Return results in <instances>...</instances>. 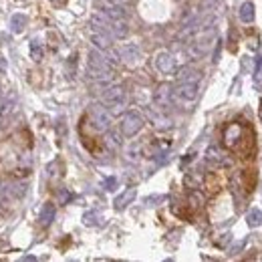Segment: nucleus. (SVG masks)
<instances>
[{"label":"nucleus","mask_w":262,"mask_h":262,"mask_svg":"<svg viewBox=\"0 0 262 262\" xmlns=\"http://www.w3.org/2000/svg\"><path fill=\"white\" fill-rule=\"evenodd\" d=\"M87 75L95 81H107L113 77V65L107 57H103L101 52L91 50L89 52V63H87Z\"/></svg>","instance_id":"obj_1"},{"label":"nucleus","mask_w":262,"mask_h":262,"mask_svg":"<svg viewBox=\"0 0 262 262\" xmlns=\"http://www.w3.org/2000/svg\"><path fill=\"white\" fill-rule=\"evenodd\" d=\"M101 101H103L105 107L111 109V113H119V111L125 107V105H127V95H125L123 87L111 85V87H107V89L103 91Z\"/></svg>","instance_id":"obj_2"},{"label":"nucleus","mask_w":262,"mask_h":262,"mask_svg":"<svg viewBox=\"0 0 262 262\" xmlns=\"http://www.w3.org/2000/svg\"><path fill=\"white\" fill-rule=\"evenodd\" d=\"M172 93H174V103L184 105V107H186V105L196 103V99L200 95V87H198L196 81H184L176 89H172Z\"/></svg>","instance_id":"obj_3"},{"label":"nucleus","mask_w":262,"mask_h":262,"mask_svg":"<svg viewBox=\"0 0 262 262\" xmlns=\"http://www.w3.org/2000/svg\"><path fill=\"white\" fill-rule=\"evenodd\" d=\"M143 125H145V121H143L141 113H137V111H127V113L123 115L121 123H119V129H121V133H123L125 137H133V135H137V133L143 129Z\"/></svg>","instance_id":"obj_4"},{"label":"nucleus","mask_w":262,"mask_h":262,"mask_svg":"<svg viewBox=\"0 0 262 262\" xmlns=\"http://www.w3.org/2000/svg\"><path fill=\"white\" fill-rule=\"evenodd\" d=\"M214 42V30H202V34L196 36V40L190 44V55L192 57H204L206 52L210 50V46H212Z\"/></svg>","instance_id":"obj_5"},{"label":"nucleus","mask_w":262,"mask_h":262,"mask_svg":"<svg viewBox=\"0 0 262 262\" xmlns=\"http://www.w3.org/2000/svg\"><path fill=\"white\" fill-rule=\"evenodd\" d=\"M89 117L93 121V125L101 131H107L109 125H111V115L107 113V109L101 107V105H91V109H89Z\"/></svg>","instance_id":"obj_6"},{"label":"nucleus","mask_w":262,"mask_h":262,"mask_svg":"<svg viewBox=\"0 0 262 262\" xmlns=\"http://www.w3.org/2000/svg\"><path fill=\"white\" fill-rule=\"evenodd\" d=\"M115 52H117V57H119L123 63H129V65H135V63H139V59H141V48H139L137 44H133V42L121 44Z\"/></svg>","instance_id":"obj_7"},{"label":"nucleus","mask_w":262,"mask_h":262,"mask_svg":"<svg viewBox=\"0 0 262 262\" xmlns=\"http://www.w3.org/2000/svg\"><path fill=\"white\" fill-rule=\"evenodd\" d=\"M155 69L164 73V75H174L176 73V59L170 55V52H157V57H155Z\"/></svg>","instance_id":"obj_8"},{"label":"nucleus","mask_w":262,"mask_h":262,"mask_svg":"<svg viewBox=\"0 0 262 262\" xmlns=\"http://www.w3.org/2000/svg\"><path fill=\"white\" fill-rule=\"evenodd\" d=\"M153 101H155V105H157L160 109H168V107H172V105H174V93H172V87H170V85H162L160 89L155 91Z\"/></svg>","instance_id":"obj_9"},{"label":"nucleus","mask_w":262,"mask_h":262,"mask_svg":"<svg viewBox=\"0 0 262 262\" xmlns=\"http://www.w3.org/2000/svg\"><path fill=\"white\" fill-rule=\"evenodd\" d=\"M55 214H57L55 206H52V204H44V206L40 208V224H42V226H48L52 220H55Z\"/></svg>","instance_id":"obj_10"},{"label":"nucleus","mask_w":262,"mask_h":262,"mask_svg":"<svg viewBox=\"0 0 262 262\" xmlns=\"http://www.w3.org/2000/svg\"><path fill=\"white\" fill-rule=\"evenodd\" d=\"M111 38H113V36L105 34V32H93V42H95V46H97V48H103V50L111 48Z\"/></svg>","instance_id":"obj_11"},{"label":"nucleus","mask_w":262,"mask_h":262,"mask_svg":"<svg viewBox=\"0 0 262 262\" xmlns=\"http://www.w3.org/2000/svg\"><path fill=\"white\" fill-rule=\"evenodd\" d=\"M178 81L180 83H184V81H200V71H196V69H192V67H184V69H180V73H178Z\"/></svg>","instance_id":"obj_12"},{"label":"nucleus","mask_w":262,"mask_h":262,"mask_svg":"<svg viewBox=\"0 0 262 262\" xmlns=\"http://www.w3.org/2000/svg\"><path fill=\"white\" fill-rule=\"evenodd\" d=\"M238 16H240V20L246 22V24L252 22V20H254V4H252V2H244V4L240 6Z\"/></svg>","instance_id":"obj_13"},{"label":"nucleus","mask_w":262,"mask_h":262,"mask_svg":"<svg viewBox=\"0 0 262 262\" xmlns=\"http://www.w3.org/2000/svg\"><path fill=\"white\" fill-rule=\"evenodd\" d=\"M206 160L210 164H224V153L218 149V147H210L206 151Z\"/></svg>","instance_id":"obj_14"},{"label":"nucleus","mask_w":262,"mask_h":262,"mask_svg":"<svg viewBox=\"0 0 262 262\" xmlns=\"http://www.w3.org/2000/svg\"><path fill=\"white\" fill-rule=\"evenodd\" d=\"M133 198H135V188H129L127 192H123V194H121V196L115 200V208H117V210L125 208V206H127V204H129Z\"/></svg>","instance_id":"obj_15"},{"label":"nucleus","mask_w":262,"mask_h":262,"mask_svg":"<svg viewBox=\"0 0 262 262\" xmlns=\"http://www.w3.org/2000/svg\"><path fill=\"white\" fill-rule=\"evenodd\" d=\"M24 24H26V18H24V14H14V16L10 18V30H12L14 34L22 32Z\"/></svg>","instance_id":"obj_16"},{"label":"nucleus","mask_w":262,"mask_h":262,"mask_svg":"<svg viewBox=\"0 0 262 262\" xmlns=\"http://www.w3.org/2000/svg\"><path fill=\"white\" fill-rule=\"evenodd\" d=\"M248 224L252 228L262 224V212H260V210H250V212H248Z\"/></svg>","instance_id":"obj_17"},{"label":"nucleus","mask_w":262,"mask_h":262,"mask_svg":"<svg viewBox=\"0 0 262 262\" xmlns=\"http://www.w3.org/2000/svg\"><path fill=\"white\" fill-rule=\"evenodd\" d=\"M30 55L34 61H40L42 59V46L38 44V40H32L30 42Z\"/></svg>","instance_id":"obj_18"},{"label":"nucleus","mask_w":262,"mask_h":262,"mask_svg":"<svg viewBox=\"0 0 262 262\" xmlns=\"http://www.w3.org/2000/svg\"><path fill=\"white\" fill-rule=\"evenodd\" d=\"M103 186H105V190H115V186H117V180L115 178H107L103 182Z\"/></svg>","instance_id":"obj_19"},{"label":"nucleus","mask_w":262,"mask_h":262,"mask_svg":"<svg viewBox=\"0 0 262 262\" xmlns=\"http://www.w3.org/2000/svg\"><path fill=\"white\" fill-rule=\"evenodd\" d=\"M0 198H8V196H6V184H4V182H0Z\"/></svg>","instance_id":"obj_20"},{"label":"nucleus","mask_w":262,"mask_h":262,"mask_svg":"<svg viewBox=\"0 0 262 262\" xmlns=\"http://www.w3.org/2000/svg\"><path fill=\"white\" fill-rule=\"evenodd\" d=\"M50 2H52V4H57V6H61V4L67 2V0H50Z\"/></svg>","instance_id":"obj_21"}]
</instances>
